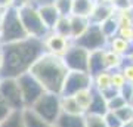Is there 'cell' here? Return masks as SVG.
<instances>
[{"label": "cell", "instance_id": "obj_1", "mask_svg": "<svg viewBox=\"0 0 133 127\" xmlns=\"http://www.w3.org/2000/svg\"><path fill=\"white\" fill-rule=\"evenodd\" d=\"M3 49V68L0 72L2 78H16L24 72H28L31 66L44 50L43 40L38 38H24L21 42L2 44Z\"/></svg>", "mask_w": 133, "mask_h": 127}, {"label": "cell", "instance_id": "obj_2", "mask_svg": "<svg viewBox=\"0 0 133 127\" xmlns=\"http://www.w3.org/2000/svg\"><path fill=\"white\" fill-rule=\"evenodd\" d=\"M30 72L37 78L46 92L61 95L64 81L68 74V68L61 56L44 52L33 64Z\"/></svg>", "mask_w": 133, "mask_h": 127}, {"label": "cell", "instance_id": "obj_3", "mask_svg": "<svg viewBox=\"0 0 133 127\" xmlns=\"http://www.w3.org/2000/svg\"><path fill=\"white\" fill-rule=\"evenodd\" d=\"M16 10H18L19 19H21V22H22L25 31H27V34H28L30 37L43 40L50 33V30L43 22L36 3H28V5L18 6Z\"/></svg>", "mask_w": 133, "mask_h": 127}, {"label": "cell", "instance_id": "obj_4", "mask_svg": "<svg viewBox=\"0 0 133 127\" xmlns=\"http://www.w3.org/2000/svg\"><path fill=\"white\" fill-rule=\"evenodd\" d=\"M30 36L27 34L24 25L19 19L18 10L16 8H10V9L3 12V18L0 24V40L2 44H9V43L21 42L24 38H28Z\"/></svg>", "mask_w": 133, "mask_h": 127}, {"label": "cell", "instance_id": "obj_5", "mask_svg": "<svg viewBox=\"0 0 133 127\" xmlns=\"http://www.w3.org/2000/svg\"><path fill=\"white\" fill-rule=\"evenodd\" d=\"M31 108L48 123V124H55L56 120L59 118V115L62 114L61 95L44 92Z\"/></svg>", "mask_w": 133, "mask_h": 127}, {"label": "cell", "instance_id": "obj_6", "mask_svg": "<svg viewBox=\"0 0 133 127\" xmlns=\"http://www.w3.org/2000/svg\"><path fill=\"white\" fill-rule=\"evenodd\" d=\"M16 81H18L19 90H21V95H22V99H24L25 108H31L38 101V98L46 92L43 89V86L38 83V80L30 71L16 77Z\"/></svg>", "mask_w": 133, "mask_h": 127}, {"label": "cell", "instance_id": "obj_7", "mask_svg": "<svg viewBox=\"0 0 133 127\" xmlns=\"http://www.w3.org/2000/svg\"><path fill=\"white\" fill-rule=\"evenodd\" d=\"M74 44L83 47L89 52H93V50H101V49H107V44H108V38L105 37V34L102 33L99 25L96 24H90V27L86 30L84 34H81L78 38L74 40Z\"/></svg>", "mask_w": 133, "mask_h": 127}, {"label": "cell", "instance_id": "obj_8", "mask_svg": "<svg viewBox=\"0 0 133 127\" xmlns=\"http://www.w3.org/2000/svg\"><path fill=\"white\" fill-rule=\"evenodd\" d=\"M0 98L9 105L12 111H22L25 108L24 99L19 90L16 78H2L0 81Z\"/></svg>", "mask_w": 133, "mask_h": 127}, {"label": "cell", "instance_id": "obj_9", "mask_svg": "<svg viewBox=\"0 0 133 127\" xmlns=\"http://www.w3.org/2000/svg\"><path fill=\"white\" fill-rule=\"evenodd\" d=\"M92 87V75L81 71H68L66 78L62 86L61 96H74L84 89Z\"/></svg>", "mask_w": 133, "mask_h": 127}, {"label": "cell", "instance_id": "obj_10", "mask_svg": "<svg viewBox=\"0 0 133 127\" xmlns=\"http://www.w3.org/2000/svg\"><path fill=\"white\" fill-rule=\"evenodd\" d=\"M89 55H90L89 50H86V49H83V47L72 43L71 47L62 56V59L65 62L68 71L89 72Z\"/></svg>", "mask_w": 133, "mask_h": 127}, {"label": "cell", "instance_id": "obj_11", "mask_svg": "<svg viewBox=\"0 0 133 127\" xmlns=\"http://www.w3.org/2000/svg\"><path fill=\"white\" fill-rule=\"evenodd\" d=\"M43 44H44V50L50 55H55V56H64L66 53V50L71 47L72 40L71 38H66L64 36H59V34L50 33L43 38Z\"/></svg>", "mask_w": 133, "mask_h": 127}, {"label": "cell", "instance_id": "obj_12", "mask_svg": "<svg viewBox=\"0 0 133 127\" xmlns=\"http://www.w3.org/2000/svg\"><path fill=\"white\" fill-rule=\"evenodd\" d=\"M114 15H115V9L112 3L95 0V6H93V10H92L90 16H89V21H90V24L101 25L104 21H107L108 18L114 16Z\"/></svg>", "mask_w": 133, "mask_h": 127}, {"label": "cell", "instance_id": "obj_13", "mask_svg": "<svg viewBox=\"0 0 133 127\" xmlns=\"http://www.w3.org/2000/svg\"><path fill=\"white\" fill-rule=\"evenodd\" d=\"M107 49H109L111 52L117 53L120 56H132L133 55V46L130 42H126L124 38L118 37V36H114V37L108 38V44H107Z\"/></svg>", "mask_w": 133, "mask_h": 127}, {"label": "cell", "instance_id": "obj_14", "mask_svg": "<svg viewBox=\"0 0 133 127\" xmlns=\"http://www.w3.org/2000/svg\"><path fill=\"white\" fill-rule=\"evenodd\" d=\"M37 9H38V14H40V16H42L44 25H46L49 30H52L53 27H55L56 21L59 19V16H61L59 12L56 10V8H55V5H53V3L37 5Z\"/></svg>", "mask_w": 133, "mask_h": 127}, {"label": "cell", "instance_id": "obj_15", "mask_svg": "<svg viewBox=\"0 0 133 127\" xmlns=\"http://www.w3.org/2000/svg\"><path fill=\"white\" fill-rule=\"evenodd\" d=\"M70 25H71V40L74 42L81 34L86 33V30L90 27V21H89L87 16L70 15Z\"/></svg>", "mask_w": 133, "mask_h": 127}, {"label": "cell", "instance_id": "obj_16", "mask_svg": "<svg viewBox=\"0 0 133 127\" xmlns=\"http://www.w3.org/2000/svg\"><path fill=\"white\" fill-rule=\"evenodd\" d=\"M108 112V101L101 92L93 89V96H92L90 106L86 114H96V115H105Z\"/></svg>", "mask_w": 133, "mask_h": 127}, {"label": "cell", "instance_id": "obj_17", "mask_svg": "<svg viewBox=\"0 0 133 127\" xmlns=\"http://www.w3.org/2000/svg\"><path fill=\"white\" fill-rule=\"evenodd\" d=\"M21 114H22L24 127H49L50 126V124H48L33 108H24L21 111Z\"/></svg>", "mask_w": 133, "mask_h": 127}, {"label": "cell", "instance_id": "obj_18", "mask_svg": "<svg viewBox=\"0 0 133 127\" xmlns=\"http://www.w3.org/2000/svg\"><path fill=\"white\" fill-rule=\"evenodd\" d=\"M92 87L98 92H105V90L111 89V71L104 70L95 74L92 77Z\"/></svg>", "mask_w": 133, "mask_h": 127}, {"label": "cell", "instance_id": "obj_19", "mask_svg": "<svg viewBox=\"0 0 133 127\" xmlns=\"http://www.w3.org/2000/svg\"><path fill=\"white\" fill-rule=\"evenodd\" d=\"M104 50L105 49H101V50H93L89 55V74L93 77L95 74L101 72V71L105 70L104 65Z\"/></svg>", "mask_w": 133, "mask_h": 127}, {"label": "cell", "instance_id": "obj_20", "mask_svg": "<svg viewBox=\"0 0 133 127\" xmlns=\"http://www.w3.org/2000/svg\"><path fill=\"white\" fill-rule=\"evenodd\" d=\"M55 124L58 127H84V115H71L62 112Z\"/></svg>", "mask_w": 133, "mask_h": 127}, {"label": "cell", "instance_id": "obj_21", "mask_svg": "<svg viewBox=\"0 0 133 127\" xmlns=\"http://www.w3.org/2000/svg\"><path fill=\"white\" fill-rule=\"evenodd\" d=\"M95 6V0H72V9L71 15H78V16H90L92 10Z\"/></svg>", "mask_w": 133, "mask_h": 127}, {"label": "cell", "instance_id": "obj_22", "mask_svg": "<svg viewBox=\"0 0 133 127\" xmlns=\"http://www.w3.org/2000/svg\"><path fill=\"white\" fill-rule=\"evenodd\" d=\"M124 62V58L117 55V53L111 52L109 49H105L104 50V65H105V70L108 71H115V70H120L121 65Z\"/></svg>", "mask_w": 133, "mask_h": 127}, {"label": "cell", "instance_id": "obj_23", "mask_svg": "<svg viewBox=\"0 0 133 127\" xmlns=\"http://www.w3.org/2000/svg\"><path fill=\"white\" fill-rule=\"evenodd\" d=\"M61 108H62V112H65V114L84 115V112L78 106V104H77V101L74 99V96H61Z\"/></svg>", "mask_w": 133, "mask_h": 127}, {"label": "cell", "instance_id": "obj_24", "mask_svg": "<svg viewBox=\"0 0 133 127\" xmlns=\"http://www.w3.org/2000/svg\"><path fill=\"white\" fill-rule=\"evenodd\" d=\"M92 96H93V87H89V89H84L78 92V93L74 95V99L77 101L78 106L81 108L83 112H87V109L90 106V102H92Z\"/></svg>", "mask_w": 133, "mask_h": 127}, {"label": "cell", "instance_id": "obj_25", "mask_svg": "<svg viewBox=\"0 0 133 127\" xmlns=\"http://www.w3.org/2000/svg\"><path fill=\"white\" fill-rule=\"evenodd\" d=\"M50 31L64 36L66 38H71V25H70V16H59V19L56 21L55 27Z\"/></svg>", "mask_w": 133, "mask_h": 127}, {"label": "cell", "instance_id": "obj_26", "mask_svg": "<svg viewBox=\"0 0 133 127\" xmlns=\"http://www.w3.org/2000/svg\"><path fill=\"white\" fill-rule=\"evenodd\" d=\"M114 16L117 24H118V28H121V27H133V9L115 10Z\"/></svg>", "mask_w": 133, "mask_h": 127}, {"label": "cell", "instance_id": "obj_27", "mask_svg": "<svg viewBox=\"0 0 133 127\" xmlns=\"http://www.w3.org/2000/svg\"><path fill=\"white\" fill-rule=\"evenodd\" d=\"M99 27H101L102 33L105 34V37H107V38H111V37H114V36H117V31H118V24H117V21H115V16L108 18L107 21H104V22L101 24Z\"/></svg>", "mask_w": 133, "mask_h": 127}, {"label": "cell", "instance_id": "obj_28", "mask_svg": "<svg viewBox=\"0 0 133 127\" xmlns=\"http://www.w3.org/2000/svg\"><path fill=\"white\" fill-rule=\"evenodd\" d=\"M0 127H24L21 111H14L5 121L0 123Z\"/></svg>", "mask_w": 133, "mask_h": 127}, {"label": "cell", "instance_id": "obj_29", "mask_svg": "<svg viewBox=\"0 0 133 127\" xmlns=\"http://www.w3.org/2000/svg\"><path fill=\"white\" fill-rule=\"evenodd\" d=\"M84 127H107L104 115L84 114Z\"/></svg>", "mask_w": 133, "mask_h": 127}, {"label": "cell", "instance_id": "obj_30", "mask_svg": "<svg viewBox=\"0 0 133 127\" xmlns=\"http://www.w3.org/2000/svg\"><path fill=\"white\" fill-rule=\"evenodd\" d=\"M53 5L61 16H70L72 9V0H53Z\"/></svg>", "mask_w": 133, "mask_h": 127}, {"label": "cell", "instance_id": "obj_31", "mask_svg": "<svg viewBox=\"0 0 133 127\" xmlns=\"http://www.w3.org/2000/svg\"><path fill=\"white\" fill-rule=\"evenodd\" d=\"M127 81H126V78H124L123 72L120 70H115V71H111V86H112V89L115 90H121L124 87V84H126Z\"/></svg>", "mask_w": 133, "mask_h": 127}, {"label": "cell", "instance_id": "obj_32", "mask_svg": "<svg viewBox=\"0 0 133 127\" xmlns=\"http://www.w3.org/2000/svg\"><path fill=\"white\" fill-rule=\"evenodd\" d=\"M115 114H117V117L121 120V123H127V121H132L133 120V106L130 104L124 105L123 108L117 109V111H114Z\"/></svg>", "mask_w": 133, "mask_h": 127}, {"label": "cell", "instance_id": "obj_33", "mask_svg": "<svg viewBox=\"0 0 133 127\" xmlns=\"http://www.w3.org/2000/svg\"><path fill=\"white\" fill-rule=\"evenodd\" d=\"M129 102L120 95V92L111 99H108V111H117V109L123 108L124 105H127Z\"/></svg>", "mask_w": 133, "mask_h": 127}, {"label": "cell", "instance_id": "obj_34", "mask_svg": "<svg viewBox=\"0 0 133 127\" xmlns=\"http://www.w3.org/2000/svg\"><path fill=\"white\" fill-rule=\"evenodd\" d=\"M120 71L123 72L126 81L133 84V62H132L130 58H127V62H126V59H124V62H123V65H121V68H120Z\"/></svg>", "mask_w": 133, "mask_h": 127}, {"label": "cell", "instance_id": "obj_35", "mask_svg": "<svg viewBox=\"0 0 133 127\" xmlns=\"http://www.w3.org/2000/svg\"><path fill=\"white\" fill-rule=\"evenodd\" d=\"M104 120L107 123V127H121L123 126V123L117 117V114L114 111H108V112L104 115Z\"/></svg>", "mask_w": 133, "mask_h": 127}, {"label": "cell", "instance_id": "obj_36", "mask_svg": "<svg viewBox=\"0 0 133 127\" xmlns=\"http://www.w3.org/2000/svg\"><path fill=\"white\" fill-rule=\"evenodd\" d=\"M115 10H126L133 9V0H112L111 2Z\"/></svg>", "mask_w": 133, "mask_h": 127}, {"label": "cell", "instance_id": "obj_37", "mask_svg": "<svg viewBox=\"0 0 133 127\" xmlns=\"http://www.w3.org/2000/svg\"><path fill=\"white\" fill-rule=\"evenodd\" d=\"M117 36L121 37V38H124L126 42L132 43V40H133V27H121V28H118Z\"/></svg>", "mask_w": 133, "mask_h": 127}, {"label": "cell", "instance_id": "obj_38", "mask_svg": "<svg viewBox=\"0 0 133 127\" xmlns=\"http://www.w3.org/2000/svg\"><path fill=\"white\" fill-rule=\"evenodd\" d=\"M12 112H14V111L9 108V105H8L5 101H3V99L0 98V123L5 121V120L9 117Z\"/></svg>", "mask_w": 133, "mask_h": 127}, {"label": "cell", "instance_id": "obj_39", "mask_svg": "<svg viewBox=\"0 0 133 127\" xmlns=\"http://www.w3.org/2000/svg\"><path fill=\"white\" fill-rule=\"evenodd\" d=\"M120 95H121L129 104H130V101H132V98H133V84L132 83H126L124 87L120 90Z\"/></svg>", "mask_w": 133, "mask_h": 127}, {"label": "cell", "instance_id": "obj_40", "mask_svg": "<svg viewBox=\"0 0 133 127\" xmlns=\"http://www.w3.org/2000/svg\"><path fill=\"white\" fill-rule=\"evenodd\" d=\"M15 8V0H0V10L5 12V10Z\"/></svg>", "mask_w": 133, "mask_h": 127}, {"label": "cell", "instance_id": "obj_41", "mask_svg": "<svg viewBox=\"0 0 133 127\" xmlns=\"http://www.w3.org/2000/svg\"><path fill=\"white\" fill-rule=\"evenodd\" d=\"M2 68H3V49L0 46V72H2Z\"/></svg>", "mask_w": 133, "mask_h": 127}, {"label": "cell", "instance_id": "obj_42", "mask_svg": "<svg viewBox=\"0 0 133 127\" xmlns=\"http://www.w3.org/2000/svg\"><path fill=\"white\" fill-rule=\"evenodd\" d=\"M121 127H133V120H132V121H127V123H124V124H123Z\"/></svg>", "mask_w": 133, "mask_h": 127}, {"label": "cell", "instance_id": "obj_43", "mask_svg": "<svg viewBox=\"0 0 133 127\" xmlns=\"http://www.w3.org/2000/svg\"><path fill=\"white\" fill-rule=\"evenodd\" d=\"M2 18H3V12L0 10V24H2Z\"/></svg>", "mask_w": 133, "mask_h": 127}, {"label": "cell", "instance_id": "obj_44", "mask_svg": "<svg viewBox=\"0 0 133 127\" xmlns=\"http://www.w3.org/2000/svg\"><path fill=\"white\" fill-rule=\"evenodd\" d=\"M99 2H107V3H111L112 0H99Z\"/></svg>", "mask_w": 133, "mask_h": 127}, {"label": "cell", "instance_id": "obj_45", "mask_svg": "<svg viewBox=\"0 0 133 127\" xmlns=\"http://www.w3.org/2000/svg\"><path fill=\"white\" fill-rule=\"evenodd\" d=\"M49 127H58V126H56V124H50Z\"/></svg>", "mask_w": 133, "mask_h": 127}, {"label": "cell", "instance_id": "obj_46", "mask_svg": "<svg viewBox=\"0 0 133 127\" xmlns=\"http://www.w3.org/2000/svg\"><path fill=\"white\" fill-rule=\"evenodd\" d=\"M130 105H132V106H133V98H132V101H130Z\"/></svg>", "mask_w": 133, "mask_h": 127}, {"label": "cell", "instance_id": "obj_47", "mask_svg": "<svg viewBox=\"0 0 133 127\" xmlns=\"http://www.w3.org/2000/svg\"><path fill=\"white\" fill-rule=\"evenodd\" d=\"M129 58H130V59H132V62H133V55H132V56H129Z\"/></svg>", "mask_w": 133, "mask_h": 127}, {"label": "cell", "instance_id": "obj_48", "mask_svg": "<svg viewBox=\"0 0 133 127\" xmlns=\"http://www.w3.org/2000/svg\"><path fill=\"white\" fill-rule=\"evenodd\" d=\"M0 46H2V40H0Z\"/></svg>", "mask_w": 133, "mask_h": 127}, {"label": "cell", "instance_id": "obj_49", "mask_svg": "<svg viewBox=\"0 0 133 127\" xmlns=\"http://www.w3.org/2000/svg\"><path fill=\"white\" fill-rule=\"evenodd\" d=\"M132 46H133V40H132Z\"/></svg>", "mask_w": 133, "mask_h": 127}, {"label": "cell", "instance_id": "obj_50", "mask_svg": "<svg viewBox=\"0 0 133 127\" xmlns=\"http://www.w3.org/2000/svg\"><path fill=\"white\" fill-rule=\"evenodd\" d=\"M0 81H2V77H0Z\"/></svg>", "mask_w": 133, "mask_h": 127}]
</instances>
